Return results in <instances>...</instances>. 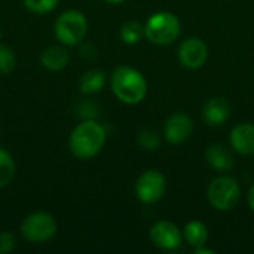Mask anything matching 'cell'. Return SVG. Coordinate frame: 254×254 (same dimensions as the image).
I'll use <instances>...</instances> for the list:
<instances>
[{"instance_id":"obj_18","label":"cell","mask_w":254,"mask_h":254,"mask_svg":"<svg viewBox=\"0 0 254 254\" xmlns=\"http://www.w3.org/2000/svg\"><path fill=\"white\" fill-rule=\"evenodd\" d=\"M119 36H121V39H122L124 43H127V45H135V43H138L143 39V36H144V27L140 22L128 21V22H125L121 27Z\"/></svg>"},{"instance_id":"obj_6","label":"cell","mask_w":254,"mask_h":254,"mask_svg":"<svg viewBox=\"0 0 254 254\" xmlns=\"http://www.w3.org/2000/svg\"><path fill=\"white\" fill-rule=\"evenodd\" d=\"M57 220L45 211L31 213L21 223L22 237L33 244H42L49 241L57 234Z\"/></svg>"},{"instance_id":"obj_20","label":"cell","mask_w":254,"mask_h":254,"mask_svg":"<svg viewBox=\"0 0 254 254\" xmlns=\"http://www.w3.org/2000/svg\"><path fill=\"white\" fill-rule=\"evenodd\" d=\"M60 0H24L25 7L33 13H48L57 7Z\"/></svg>"},{"instance_id":"obj_21","label":"cell","mask_w":254,"mask_h":254,"mask_svg":"<svg viewBox=\"0 0 254 254\" xmlns=\"http://www.w3.org/2000/svg\"><path fill=\"white\" fill-rule=\"evenodd\" d=\"M138 144L143 147V149H147V150H153L156 149L159 144H161V140H159V135L152 131V129H144L143 132H140L138 135Z\"/></svg>"},{"instance_id":"obj_12","label":"cell","mask_w":254,"mask_h":254,"mask_svg":"<svg viewBox=\"0 0 254 254\" xmlns=\"http://www.w3.org/2000/svg\"><path fill=\"white\" fill-rule=\"evenodd\" d=\"M231 144L241 155H254V125L241 124L231 132Z\"/></svg>"},{"instance_id":"obj_5","label":"cell","mask_w":254,"mask_h":254,"mask_svg":"<svg viewBox=\"0 0 254 254\" xmlns=\"http://www.w3.org/2000/svg\"><path fill=\"white\" fill-rule=\"evenodd\" d=\"M207 196L214 208L220 211H228L238 204L241 198V189L234 177L222 176L210 183Z\"/></svg>"},{"instance_id":"obj_8","label":"cell","mask_w":254,"mask_h":254,"mask_svg":"<svg viewBox=\"0 0 254 254\" xmlns=\"http://www.w3.org/2000/svg\"><path fill=\"white\" fill-rule=\"evenodd\" d=\"M150 240L156 247L162 250H176L182 246L183 237L180 229L174 223L168 220H161L150 228Z\"/></svg>"},{"instance_id":"obj_25","label":"cell","mask_w":254,"mask_h":254,"mask_svg":"<svg viewBox=\"0 0 254 254\" xmlns=\"http://www.w3.org/2000/svg\"><path fill=\"white\" fill-rule=\"evenodd\" d=\"M249 204H250V208L254 211V185L250 188V192H249Z\"/></svg>"},{"instance_id":"obj_10","label":"cell","mask_w":254,"mask_h":254,"mask_svg":"<svg viewBox=\"0 0 254 254\" xmlns=\"http://www.w3.org/2000/svg\"><path fill=\"white\" fill-rule=\"evenodd\" d=\"M193 131V122L192 119L185 113H176L173 115L164 127L165 138L173 144H180L186 141Z\"/></svg>"},{"instance_id":"obj_26","label":"cell","mask_w":254,"mask_h":254,"mask_svg":"<svg viewBox=\"0 0 254 254\" xmlns=\"http://www.w3.org/2000/svg\"><path fill=\"white\" fill-rule=\"evenodd\" d=\"M104 1H107V3H110V4H119V3H122L124 0H104Z\"/></svg>"},{"instance_id":"obj_1","label":"cell","mask_w":254,"mask_h":254,"mask_svg":"<svg viewBox=\"0 0 254 254\" xmlns=\"http://www.w3.org/2000/svg\"><path fill=\"white\" fill-rule=\"evenodd\" d=\"M106 143V129L94 119L82 121L70 134L68 147L73 156L91 159L97 156Z\"/></svg>"},{"instance_id":"obj_17","label":"cell","mask_w":254,"mask_h":254,"mask_svg":"<svg viewBox=\"0 0 254 254\" xmlns=\"http://www.w3.org/2000/svg\"><path fill=\"white\" fill-rule=\"evenodd\" d=\"M15 171H16V167H15V161L12 155L3 147H0V189L12 183L15 177Z\"/></svg>"},{"instance_id":"obj_13","label":"cell","mask_w":254,"mask_h":254,"mask_svg":"<svg viewBox=\"0 0 254 254\" xmlns=\"http://www.w3.org/2000/svg\"><path fill=\"white\" fill-rule=\"evenodd\" d=\"M70 55L67 52V49L60 45H52L48 46L42 55H40V63L45 68L51 70V71H58L63 70L67 64H68Z\"/></svg>"},{"instance_id":"obj_3","label":"cell","mask_w":254,"mask_h":254,"mask_svg":"<svg viewBox=\"0 0 254 254\" xmlns=\"http://www.w3.org/2000/svg\"><path fill=\"white\" fill-rule=\"evenodd\" d=\"M55 37L64 46L79 45L88 31V21L85 15L79 10L70 9L63 12L55 21Z\"/></svg>"},{"instance_id":"obj_7","label":"cell","mask_w":254,"mask_h":254,"mask_svg":"<svg viewBox=\"0 0 254 254\" xmlns=\"http://www.w3.org/2000/svg\"><path fill=\"white\" fill-rule=\"evenodd\" d=\"M167 189L165 177L156 170L144 171L135 183V195L144 204H153L159 201Z\"/></svg>"},{"instance_id":"obj_11","label":"cell","mask_w":254,"mask_h":254,"mask_svg":"<svg viewBox=\"0 0 254 254\" xmlns=\"http://www.w3.org/2000/svg\"><path fill=\"white\" fill-rule=\"evenodd\" d=\"M229 116H231V106L225 98L220 97L210 98L202 109V118L211 127L225 124Z\"/></svg>"},{"instance_id":"obj_23","label":"cell","mask_w":254,"mask_h":254,"mask_svg":"<svg viewBox=\"0 0 254 254\" xmlns=\"http://www.w3.org/2000/svg\"><path fill=\"white\" fill-rule=\"evenodd\" d=\"M77 115L83 119V121H86V119H94L95 116H97V109H95V106L94 104H91V103H83V104H80V107L77 109Z\"/></svg>"},{"instance_id":"obj_14","label":"cell","mask_w":254,"mask_h":254,"mask_svg":"<svg viewBox=\"0 0 254 254\" xmlns=\"http://www.w3.org/2000/svg\"><path fill=\"white\" fill-rule=\"evenodd\" d=\"M205 158L208 164L219 171H228L234 167V158L223 144H211L205 152Z\"/></svg>"},{"instance_id":"obj_24","label":"cell","mask_w":254,"mask_h":254,"mask_svg":"<svg viewBox=\"0 0 254 254\" xmlns=\"http://www.w3.org/2000/svg\"><path fill=\"white\" fill-rule=\"evenodd\" d=\"M193 254H214V250L204 249V246H202V247H198V249H195V250H193Z\"/></svg>"},{"instance_id":"obj_16","label":"cell","mask_w":254,"mask_h":254,"mask_svg":"<svg viewBox=\"0 0 254 254\" xmlns=\"http://www.w3.org/2000/svg\"><path fill=\"white\" fill-rule=\"evenodd\" d=\"M183 235H185V240L195 249L202 247L208 240V232H207L205 225L198 220L189 222L183 231Z\"/></svg>"},{"instance_id":"obj_19","label":"cell","mask_w":254,"mask_h":254,"mask_svg":"<svg viewBox=\"0 0 254 254\" xmlns=\"http://www.w3.org/2000/svg\"><path fill=\"white\" fill-rule=\"evenodd\" d=\"M16 65V57L12 48L6 45H0V73L7 74L10 73Z\"/></svg>"},{"instance_id":"obj_2","label":"cell","mask_w":254,"mask_h":254,"mask_svg":"<svg viewBox=\"0 0 254 254\" xmlns=\"http://www.w3.org/2000/svg\"><path fill=\"white\" fill-rule=\"evenodd\" d=\"M110 85L118 100L125 104H138L147 92V83L143 74L128 65H119L113 70Z\"/></svg>"},{"instance_id":"obj_4","label":"cell","mask_w":254,"mask_h":254,"mask_svg":"<svg viewBox=\"0 0 254 254\" xmlns=\"http://www.w3.org/2000/svg\"><path fill=\"white\" fill-rule=\"evenodd\" d=\"M179 34L180 21L174 13L170 12L153 13L144 25V36L156 45H168L174 42Z\"/></svg>"},{"instance_id":"obj_22","label":"cell","mask_w":254,"mask_h":254,"mask_svg":"<svg viewBox=\"0 0 254 254\" xmlns=\"http://www.w3.org/2000/svg\"><path fill=\"white\" fill-rule=\"evenodd\" d=\"M16 247V240L13 237V234L10 232H0V254H6L13 252Z\"/></svg>"},{"instance_id":"obj_9","label":"cell","mask_w":254,"mask_h":254,"mask_svg":"<svg viewBox=\"0 0 254 254\" xmlns=\"http://www.w3.org/2000/svg\"><path fill=\"white\" fill-rule=\"evenodd\" d=\"M208 58V51L205 43L198 37L186 39L179 48V60L188 68H199L205 64Z\"/></svg>"},{"instance_id":"obj_15","label":"cell","mask_w":254,"mask_h":254,"mask_svg":"<svg viewBox=\"0 0 254 254\" xmlns=\"http://www.w3.org/2000/svg\"><path fill=\"white\" fill-rule=\"evenodd\" d=\"M106 83V74L103 70H88L79 80V88L83 94H95L103 89Z\"/></svg>"},{"instance_id":"obj_27","label":"cell","mask_w":254,"mask_h":254,"mask_svg":"<svg viewBox=\"0 0 254 254\" xmlns=\"http://www.w3.org/2000/svg\"><path fill=\"white\" fill-rule=\"evenodd\" d=\"M0 34H1V33H0Z\"/></svg>"}]
</instances>
